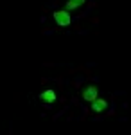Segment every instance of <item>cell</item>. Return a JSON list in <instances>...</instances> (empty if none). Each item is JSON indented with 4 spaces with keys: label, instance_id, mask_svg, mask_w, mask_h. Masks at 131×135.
<instances>
[{
    "label": "cell",
    "instance_id": "cell-1",
    "mask_svg": "<svg viewBox=\"0 0 131 135\" xmlns=\"http://www.w3.org/2000/svg\"><path fill=\"white\" fill-rule=\"evenodd\" d=\"M52 18H54V22L59 25V27H68L72 23V16L70 13H68V9H58L52 13Z\"/></svg>",
    "mask_w": 131,
    "mask_h": 135
},
{
    "label": "cell",
    "instance_id": "cell-5",
    "mask_svg": "<svg viewBox=\"0 0 131 135\" xmlns=\"http://www.w3.org/2000/svg\"><path fill=\"white\" fill-rule=\"evenodd\" d=\"M86 0H67V9L72 11V9H79L81 6L84 4Z\"/></svg>",
    "mask_w": 131,
    "mask_h": 135
},
{
    "label": "cell",
    "instance_id": "cell-3",
    "mask_svg": "<svg viewBox=\"0 0 131 135\" xmlns=\"http://www.w3.org/2000/svg\"><path fill=\"white\" fill-rule=\"evenodd\" d=\"M90 108H92V112H95V114H102V112L108 110V101L97 97L95 101H92V103H90Z\"/></svg>",
    "mask_w": 131,
    "mask_h": 135
},
{
    "label": "cell",
    "instance_id": "cell-2",
    "mask_svg": "<svg viewBox=\"0 0 131 135\" xmlns=\"http://www.w3.org/2000/svg\"><path fill=\"white\" fill-rule=\"evenodd\" d=\"M83 99L86 101V103H92V101H95L97 97H99V90H97V86H93V85H88L84 90H83Z\"/></svg>",
    "mask_w": 131,
    "mask_h": 135
},
{
    "label": "cell",
    "instance_id": "cell-4",
    "mask_svg": "<svg viewBox=\"0 0 131 135\" xmlns=\"http://www.w3.org/2000/svg\"><path fill=\"white\" fill-rule=\"evenodd\" d=\"M40 99L43 103H54L56 101V92L54 90H45L43 94H40Z\"/></svg>",
    "mask_w": 131,
    "mask_h": 135
}]
</instances>
